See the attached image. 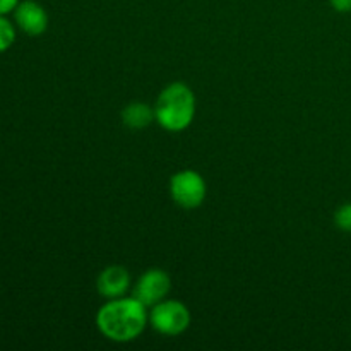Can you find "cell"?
<instances>
[{
    "instance_id": "1",
    "label": "cell",
    "mask_w": 351,
    "mask_h": 351,
    "mask_svg": "<svg viewBox=\"0 0 351 351\" xmlns=\"http://www.w3.org/2000/svg\"><path fill=\"white\" fill-rule=\"evenodd\" d=\"M149 324V312L144 304L134 297H120L106 300L96 314L98 331L115 343H129L139 338Z\"/></svg>"
},
{
    "instance_id": "2",
    "label": "cell",
    "mask_w": 351,
    "mask_h": 351,
    "mask_svg": "<svg viewBox=\"0 0 351 351\" xmlns=\"http://www.w3.org/2000/svg\"><path fill=\"white\" fill-rule=\"evenodd\" d=\"M156 122L168 132H182L195 117L194 91L184 82H171L160 93L154 105Z\"/></svg>"
},
{
    "instance_id": "3",
    "label": "cell",
    "mask_w": 351,
    "mask_h": 351,
    "mask_svg": "<svg viewBox=\"0 0 351 351\" xmlns=\"http://www.w3.org/2000/svg\"><path fill=\"white\" fill-rule=\"evenodd\" d=\"M191 311L187 305L173 298H165L149 311L151 328L165 336L184 335L191 326Z\"/></svg>"
},
{
    "instance_id": "4",
    "label": "cell",
    "mask_w": 351,
    "mask_h": 351,
    "mask_svg": "<svg viewBox=\"0 0 351 351\" xmlns=\"http://www.w3.org/2000/svg\"><path fill=\"white\" fill-rule=\"evenodd\" d=\"M208 187L199 171L180 170L170 178V195L177 206L184 209H195L204 202Z\"/></svg>"
},
{
    "instance_id": "5",
    "label": "cell",
    "mask_w": 351,
    "mask_h": 351,
    "mask_svg": "<svg viewBox=\"0 0 351 351\" xmlns=\"http://www.w3.org/2000/svg\"><path fill=\"white\" fill-rule=\"evenodd\" d=\"M170 290L171 280L167 271L160 269V267H153V269L144 271L139 280L136 281L132 288V297L137 298L146 307H153V305L165 300Z\"/></svg>"
},
{
    "instance_id": "6",
    "label": "cell",
    "mask_w": 351,
    "mask_h": 351,
    "mask_svg": "<svg viewBox=\"0 0 351 351\" xmlns=\"http://www.w3.org/2000/svg\"><path fill=\"white\" fill-rule=\"evenodd\" d=\"M14 21L29 36H40L48 29V14L36 0H21L14 10Z\"/></svg>"
},
{
    "instance_id": "7",
    "label": "cell",
    "mask_w": 351,
    "mask_h": 351,
    "mask_svg": "<svg viewBox=\"0 0 351 351\" xmlns=\"http://www.w3.org/2000/svg\"><path fill=\"white\" fill-rule=\"evenodd\" d=\"M130 288V274L123 266H108L99 273L96 290L105 300L125 297Z\"/></svg>"
},
{
    "instance_id": "8",
    "label": "cell",
    "mask_w": 351,
    "mask_h": 351,
    "mask_svg": "<svg viewBox=\"0 0 351 351\" xmlns=\"http://www.w3.org/2000/svg\"><path fill=\"white\" fill-rule=\"evenodd\" d=\"M153 120H156V117H154V108H151L147 103L143 101L129 103L122 112V122L132 130L144 129V127L149 125Z\"/></svg>"
},
{
    "instance_id": "9",
    "label": "cell",
    "mask_w": 351,
    "mask_h": 351,
    "mask_svg": "<svg viewBox=\"0 0 351 351\" xmlns=\"http://www.w3.org/2000/svg\"><path fill=\"white\" fill-rule=\"evenodd\" d=\"M14 41H16V27L5 16L0 14V53L9 50Z\"/></svg>"
},
{
    "instance_id": "10",
    "label": "cell",
    "mask_w": 351,
    "mask_h": 351,
    "mask_svg": "<svg viewBox=\"0 0 351 351\" xmlns=\"http://www.w3.org/2000/svg\"><path fill=\"white\" fill-rule=\"evenodd\" d=\"M335 225L338 226L341 232L351 233V202H346L341 208L336 209Z\"/></svg>"
},
{
    "instance_id": "11",
    "label": "cell",
    "mask_w": 351,
    "mask_h": 351,
    "mask_svg": "<svg viewBox=\"0 0 351 351\" xmlns=\"http://www.w3.org/2000/svg\"><path fill=\"white\" fill-rule=\"evenodd\" d=\"M329 2H331V7L336 12H351V0H329Z\"/></svg>"
},
{
    "instance_id": "12",
    "label": "cell",
    "mask_w": 351,
    "mask_h": 351,
    "mask_svg": "<svg viewBox=\"0 0 351 351\" xmlns=\"http://www.w3.org/2000/svg\"><path fill=\"white\" fill-rule=\"evenodd\" d=\"M21 0H0V14L2 16H7V14L14 12L16 7L19 5Z\"/></svg>"
}]
</instances>
